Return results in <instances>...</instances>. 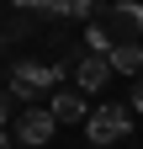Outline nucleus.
Instances as JSON below:
<instances>
[{"label":"nucleus","instance_id":"nucleus-1","mask_svg":"<svg viewBox=\"0 0 143 149\" xmlns=\"http://www.w3.org/2000/svg\"><path fill=\"white\" fill-rule=\"evenodd\" d=\"M143 43V6L138 0H111V6L96 11V22L85 27V48L90 53H111V48H127Z\"/></svg>","mask_w":143,"mask_h":149},{"label":"nucleus","instance_id":"nucleus-2","mask_svg":"<svg viewBox=\"0 0 143 149\" xmlns=\"http://www.w3.org/2000/svg\"><path fill=\"white\" fill-rule=\"evenodd\" d=\"M64 74H74V64H11L6 91H16L21 101H37V96H53L64 85Z\"/></svg>","mask_w":143,"mask_h":149},{"label":"nucleus","instance_id":"nucleus-3","mask_svg":"<svg viewBox=\"0 0 143 149\" xmlns=\"http://www.w3.org/2000/svg\"><path fill=\"white\" fill-rule=\"evenodd\" d=\"M85 133H90V144H96V149H106V144H122V139L133 133V101L96 107V112H90V123H85Z\"/></svg>","mask_w":143,"mask_h":149},{"label":"nucleus","instance_id":"nucleus-4","mask_svg":"<svg viewBox=\"0 0 143 149\" xmlns=\"http://www.w3.org/2000/svg\"><path fill=\"white\" fill-rule=\"evenodd\" d=\"M53 128H58V117H53L48 107L32 101V107H21V117L11 123V133H16V144H21V149H43V144L53 139Z\"/></svg>","mask_w":143,"mask_h":149},{"label":"nucleus","instance_id":"nucleus-5","mask_svg":"<svg viewBox=\"0 0 143 149\" xmlns=\"http://www.w3.org/2000/svg\"><path fill=\"white\" fill-rule=\"evenodd\" d=\"M111 74H117V69H111V53H90V48H85L80 59H74V85L85 91V96H96Z\"/></svg>","mask_w":143,"mask_h":149},{"label":"nucleus","instance_id":"nucleus-6","mask_svg":"<svg viewBox=\"0 0 143 149\" xmlns=\"http://www.w3.org/2000/svg\"><path fill=\"white\" fill-rule=\"evenodd\" d=\"M48 112H53L58 123H90V107H85V91H80V85H58V91L48 96Z\"/></svg>","mask_w":143,"mask_h":149},{"label":"nucleus","instance_id":"nucleus-7","mask_svg":"<svg viewBox=\"0 0 143 149\" xmlns=\"http://www.w3.org/2000/svg\"><path fill=\"white\" fill-rule=\"evenodd\" d=\"M111 69L117 74H143V43H127V48H111Z\"/></svg>","mask_w":143,"mask_h":149},{"label":"nucleus","instance_id":"nucleus-8","mask_svg":"<svg viewBox=\"0 0 143 149\" xmlns=\"http://www.w3.org/2000/svg\"><path fill=\"white\" fill-rule=\"evenodd\" d=\"M11 6H27L32 16H48V22H69L74 0H11Z\"/></svg>","mask_w":143,"mask_h":149},{"label":"nucleus","instance_id":"nucleus-9","mask_svg":"<svg viewBox=\"0 0 143 149\" xmlns=\"http://www.w3.org/2000/svg\"><path fill=\"white\" fill-rule=\"evenodd\" d=\"M27 16H32L27 6H11V16H6V43H16V37L27 32Z\"/></svg>","mask_w":143,"mask_h":149},{"label":"nucleus","instance_id":"nucleus-10","mask_svg":"<svg viewBox=\"0 0 143 149\" xmlns=\"http://www.w3.org/2000/svg\"><path fill=\"white\" fill-rule=\"evenodd\" d=\"M127 101H133V112H143V74L133 80V96H127Z\"/></svg>","mask_w":143,"mask_h":149}]
</instances>
